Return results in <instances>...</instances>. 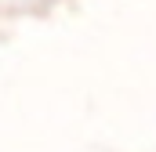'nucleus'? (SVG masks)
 I'll return each mask as SVG.
<instances>
[]
</instances>
